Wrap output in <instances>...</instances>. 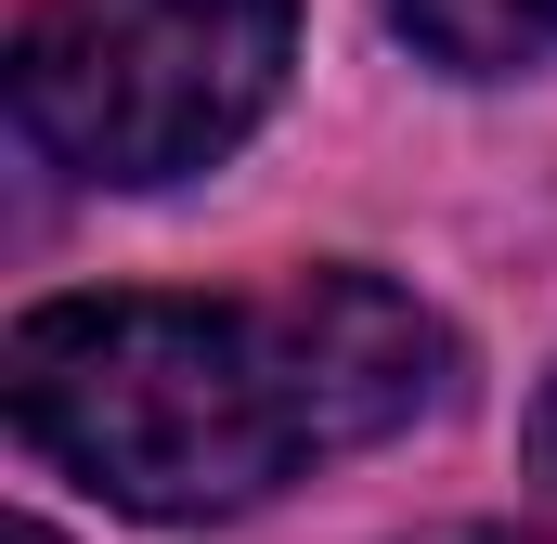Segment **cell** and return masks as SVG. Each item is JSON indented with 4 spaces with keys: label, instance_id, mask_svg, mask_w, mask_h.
Returning <instances> with one entry per match:
<instances>
[{
    "label": "cell",
    "instance_id": "cell-1",
    "mask_svg": "<svg viewBox=\"0 0 557 544\" xmlns=\"http://www.w3.org/2000/svg\"><path fill=\"white\" fill-rule=\"evenodd\" d=\"M441 363V324L376 272H285L260 298L91 285L13 324L0 403L39 467L131 519H234L298 467L416 428Z\"/></svg>",
    "mask_w": 557,
    "mask_h": 544
},
{
    "label": "cell",
    "instance_id": "cell-2",
    "mask_svg": "<svg viewBox=\"0 0 557 544\" xmlns=\"http://www.w3.org/2000/svg\"><path fill=\"white\" fill-rule=\"evenodd\" d=\"M298 0H39L13 26V118L78 182H182L273 118Z\"/></svg>",
    "mask_w": 557,
    "mask_h": 544
},
{
    "label": "cell",
    "instance_id": "cell-3",
    "mask_svg": "<svg viewBox=\"0 0 557 544\" xmlns=\"http://www.w3.org/2000/svg\"><path fill=\"white\" fill-rule=\"evenodd\" d=\"M389 26L454 78H519L557 65V0H389Z\"/></svg>",
    "mask_w": 557,
    "mask_h": 544
},
{
    "label": "cell",
    "instance_id": "cell-4",
    "mask_svg": "<svg viewBox=\"0 0 557 544\" xmlns=\"http://www.w3.org/2000/svg\"><path fill=\"white\" fill-rule=\"evenodd\" d=\"M532 480H545V506H557V376H545V403H532Z\"/></svg>",
    "mask_w": 557,
    "mask_h": 544
},
{
    "label": "cell",
    "instance_id": "cell-5",
    "mask_svg": "<svg viewBox=\"0 0 557 544\" xmlns=\"http://www.w3.org/2000/svg\"><path fill=\"white\" fill-rule=\"evenodd\" d=\"M428 544H557V532H506V519H467V532H428Z\"/></svg>",
    "mask_w": 557,
    "mask_h": 544
},
{
    "label": "cell",
    "instance_id": "cell-6",
    "mask_svg": "<svg viewBox=\"0 0 557 544\" xmlns=\"http://www.w3.org/2000/svg\"><path fill=\"white\" fill-rule=\"evenodd\" d=\"M0 544H65V532H52V519H13V532H0Z\"/></svg>",
    "mask_w": 557,
    "mask_h": 544
}]
</instances>
